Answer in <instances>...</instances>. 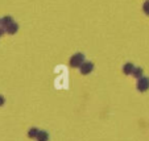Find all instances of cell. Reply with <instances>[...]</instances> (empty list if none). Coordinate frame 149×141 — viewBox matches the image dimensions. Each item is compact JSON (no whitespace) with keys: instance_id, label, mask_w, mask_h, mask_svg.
<instances>
[{"instance_id":"cell-2","label":"cell","mask_w":149,"mask_h":141,"mask_svg":"<svg viewBox=\"0 0 149 141\" xmlns=\"http://www.w3.org/2000/svg\"><path fill=\"white\" fill-rule=\"evenodd\" d=\"M137 90L140 91V92H145V91L149 90V78H146V76H141L140 79L137 81Z\"/></svg>"},{"instance_id":"cell-12","label":"cell","mask_w":149,"mask_h":141,"mask_svg":"<svg viewBox=\"0 0 149 141\" xmlns=\"http://www.w3.org/2000/svg\"><path fill=\"white\" fill-rule=\"evenodd\" d=\"M4 33H6V28H4V26H0V37L3 36Z\"/></svg>"},{"instance_id":"cell-5","label":"cell","mask_w":149,"mask_h":141,"mask_svg":"<svg viewBox=\"0 0 149 141\" xmlns=\"http://www.w3.org/2000/svg\"><path fill=\"white\" fill-rule=\"evenodd\" d=\"M133 70H135V66H133V63H131V62L125 63V65L123 66V73L125 74V75H132Z\"/></svg>"},{"instance_id":"cell-11","label":"cell","mask_w":149,"mask_h":141,"mask_svg":"<svg viewBox=\"0 0 149 141\" xmlns=\"http://www.w3.org/2000/svg\"><path fill=\"white\" fill-rule=\"evenodd\" d=\"M4 103H6V99H4L3 95H0V107H1V106H4Z\"/></svg>"},{"instance_id":"cell-7","label":"cell","mask_w":149,"mask_h":141,"mask_svg":"<svg viewBox=\"0 0 149 141\" xmlns=\"http://www.w3.org/2000/svg\"><path fill=\"white\" fill-rule=\"evenodd\" d=\"M36 140L37 141H49V133L46 131H40Z\"/></svg>"},{"instance_id":"cell-1","label":"cell","mask_w":149,"mask_h":141,"mask_svg":"<svg viewBox=\"0 0 149 141\" xmlns=\"http://www.w3.org/2000/svg\"><path fill=\"white\" fill-rule=\"evenodd\" d=\"M84 62V56L82 53H75L70 58V66L71 67H81V65Z\"/></svg>"},{"instance_id":"cell-4","label":"cell","mask_w":149,"mask_h":141,"mask_svg":"<svg viewBox=\"0 0 149 141\" xmlns=\"http://www.w3.org/2000/svg\"><path fill=\"white\" fill-rule=\"evenodd\" d=\"M17 31H19V24L15 23V21L12 24H9V25L6 28V32L8 34H15V33H17Z\"/></svg>"},{"instance_id":"cell-9","label":"cell","mask_w":149,"mask_h":141,"mask_svg":"<svg viewBox=\"0 0 149 141\" xmlns=\"http://www.w3.org/2000/svg\"><path fill=\"white\" fill-rule=\"evenodd\" d=\"M132 75L135 76L136 79H140L141 76H143V69H141V67H135V70H133Z\"/></svg>"},{"instance_id":"cell-6","label":"cell","mask_w":149,"mask_h":141,"mask_svg":"<svg viewBox=\"0 0 149 141\" xmlns=\"http://www.w3.org/2000/svg\"><path fill=\"white\" fill-rule=\"evenodd\" d=\"M12 23H13V19H12L11 16H4L3 19L0 20V25L4 26V28H7V26H8L9 24H12Z\"/></svg>"},{"instance_id":"cell-10","label":"cell","mask_w":149,"mask_h":141,"mask_svg":"<svg viewBox=\"0 0 149 141\" xmlns=\"http://www.w3.org/2000/svg\"><path fill=\"white\" fill-rule=\"evenodd\" d=\"M143 11H144V13L148 15V16H149V0H146L145 3H144V6H143Z\"/></svg>"},{"instance_id":"cell-8","label":"cell","mask_w":149,"mask_h":141,"mask_svg":"<svg viewBox=\"0 0 149 141\" xmlns=\"http://www.w3.org/2000/svg\"><path fill=\"white\" fill-rule=\"evenodd\" d=\"M38 132H40V131L37 129V128H31V129L28 131V137L29 138H37Z\"/></svg>"},{"instance_id":"cell-3","label":"cell","mask_w":149,"mask_h":141,"mask_svg":"<svg viewBox=\"0 0 149 141\" xmlns=\"http://www.w3.org/2000/svg\"><path fill=\"white\" fill-rule=\"evenodd\" d=\"M79 70H81L82 75H88V74L93 73V70H94V63L90 62V61H84V62L81 65Z\"/></svg>"}]
</instances>
